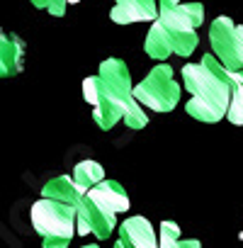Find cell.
Listing matches in <instances>:
<instances>
[{
	"label": "cell",
	"mask_w": 243,
	"mask_h": 248,
	"mask_svg": "<svg viewBox=\"0 0 243 248\" xmlns=\"http://www.w3.org/2000/svg\"><path fill=\"white\" fill-rule=\"evenodd\" d=\"M185 88L192 93L185 109L190 117L199 122H219L231 105L233 83L228 78V71L219 63L214 54H207L199 63H187L182 68Z\"/></svg>",
	"instance_id": "cell-1"
},
{
	"label": "cell",
	"mask_w": 243,
	"mask_h": 248,
	"mask_svg": "<svg viewBox=\"0 0 243 248\" xmlns=\"http://www.w3.org/2000/svg\"><path fill=\"white\" fill-rule=\"evenodd\" d=\"M83 97L88 105H92V119L97 127L112 129L137 102L134 88L129 83V68L119 59L102 61L100 73L83 80Z\"/></svg>",
	"instance_id": "cell-2"
},
{
	"label": "cell",
	"mask_w": 243,
	"mask_h": 248,
	"mask_svg": "<svg viewBox=\"0 0 243 248\" xmlns=\"http://www.w3.org/2000/svg\"><path fill=\"white\" fill-rule=\"evenodd\" d=\"M78 209L56 200H37L30 209V219L34 231L44 238V248H68L76 233Z\"/></svg>",
	"instance_id": "cell-3"
},
{
	"label": "cell",
	"mask_w": 243,
	"mask_h": 248,
	"mask_svg": "<svg viewBox=\"0 0 243 248\" xmlns=\"http://www.w3.org/2000/svg\"><path fill=\"white\" fill-rule=\"evenodd\" d=\"M134 100L141 107H149L153 112H170L180 100V85L173 80L170 66H156L137 88Z\"/></svg>",
	"instance_id": "cell-4"
},
{
	"label": "cell",
	"mask_w": 243,
	"mask_h": 248,
	"mask_svg": "<svg viewBox=\"0 0 243 248\" xmlns=\"http://www.w3.org/2000/svg\"><path fill=\"white\" fill-rule=\"evenodd\" d=\"M209 42L226 71H243V25H233L228 17H216L209 27Z\"/></svg>",
	"instance_id": "cell-5"
},
{
	"label": "cell",
	"mask_w": 243,
	"mask_h": 248,
	"mask_svg": "<svg viewBox=\"0 0 243 248\" xmlns=\"http://www.w3.org/2000/svg\"><path fill=\"white\" fill-rule=\"evenodd\" d=\"M197 46V34H173L168 32L158 20L153 22L146 42H144V49L149 56L153 59H166L170 54H178V56H190Z\"/></svg>",
	"instance_id": "cell-6"
},
{
	"label": "cell",
	"mask_w": 243,
	"mask_h": 248,
	"mask_svg": "<svg viewBox=\"0 0 243 248\" xmlns=\"http://www.w3.org/2000/svg\"><path fill=\"white\" fill-rule=\"evenodd\" d=\"M117 226V214L100 207L97 202H92L88 195L83 197L80 207H78V217H76V231L80 236L92 233L95 238H107Z\"/></svg>",
	"instance_id": "cell-7"
},
{
	"label": "cell",
	"mask_w": 243,
	"mask_h": 248,
	"mask_svg": "<svg viewBox=\"0 0 243 248\" xmlns=\"http://www.w3.org/2000/svg\"><path fill=\"white\" fill-rule=\"evenodd\" d=\"M158 22L173 34H195L204 22V8L199 3H180L175 8H161Z\"/></svg>",
	"instance_id": "cell-8"
},
{
	"label": "cell",
	"mask_w": 243,
	"mask_h": 248,
	"mask_svg": "<svg viewBox=\"0 0 243 248\" xmlns=\"http://www.w3.org/2000/svg\"><path fill=\"white\" fill-rule=\"evenodd\" d=\"M161 238L156 236L146 217H129L119 226V238L114 248H158Z\"/></svg>",
	"instance_id": "cell-9"
},
{
	"label": "cell",
	"mask_w": 243,
	"mask_h": 248,
	"mask_svg": "<svg viewBox=\"0 0 243 248\" xmlns=\"http://www.w3.org/2000/svg\"><path fill=\"white\" fill-rule=\"evenodd\" d=\"M146 20H158V8L153 0H117L112 8V22L117 25H132Z\"/></svg>",
	"instance_id": "cell-10"
},
{
	"label": "cell",
	"mask_w": 243,
	"mask_h": 248,
	"mask_svg": "<svg viewBox=\"0 0 243 248\" xmlns=\"http://www.w3.org/2000/svg\"><path fill=\"white\" fill-rule=\"evenodd\" d=\"M25 61V44L20 37L0 30V78L17 76Z\"/></svg>",
	"instance_id": "cell-11"
},
{
	"label": "cell",
	"mask_w": 243,
	"mask_h": 248,
	"mask_svg": "<svg viewBox=\"0 0 243 248\" xmlns=\"http://www.w3.org/2000/svg\"><path fill=\"white\" fill-rule=\"evenodd\" d=\"M92 202H97L100 207L109 209V212H127L129 209V197L124 192V187H122L117 180H102L97 187L88 190L85 192Z\"/></svg>",
	"instance_id": "cell-12"
},
{
	"label": "cell",
	"mask_w": 243,
	"mask_h": 248,
	"mask_svg": "<svg viewBox=\"0 0 243 248\" xmlns=\"http://www.w3.org/2000/svg\"><path fill=\"white\" fill-rule=\"evenodd\" d=\"M42 197L56 200V202H63V204H71V207L78 209L80 202H83V197H85V192L73 183L71 175H59V178H54V180H49V183L44 185Z\"/></svg>",
	"instance_id": "cell-13"
},
{
	"label": "cell",
	"mask_w": 243,
	"mask_h": 248,
	"mask_svg": "<svg viewBox=\"0 0 243 248\" xmlns=\"http://www.w3.org/2000/svg\"><path fill=\"white\" fill-rule=\"evenodd\" d=\"M73 183L83 190V192H88V190H92V187H97L102 180H105V170H102V166L100 163H95V161H80L76 168H73Z\"/></svg>",
	"instance_id": "cell-14"
},
{
	"label": "cell",
	"mask_w": 243,
	"mask_h": 248,
	"mask_svg": "<svg viewBox=\"0 0 243 248\" xmlns=\"http://www.w3.org/2000/svg\"><path fill=\"white\" fill-rule=\"evenodd\" d=\"M158 238H161L158 248H202L197 238H180V226L175 221H163Z\"/></svg>",
	"instance_id": "cell-15"
},
{
	"label": "cell",
	"mask_w": 243,
	"mask_h": 248,
	"mask_svg": "<svg viewBox=\"0 0 243 248\" xmlns=\"http://www.w3.org/2000/svg\"><path fill=\"white\" fill-rule=\"evenodd\" d=\"M231 124H243V88L233 83V93H231V105L226 112Z\"/></svg>",
	"instance_id": "cell-16"
},
{
	"label": "cell",
	"mask_w": 243,
	"mask_h": 248,
	"mask_svg": "<svg viewBox=\"0 0 243 248\" xmlns=\"http://www.w3.org/2000/svg\"><path fill=\"white\" fill-rule=\"evenodd\" d=\"M124 124H127L129 129H144L146 124H149V117H146V112H144V107H141L139 102H134V105L127 109Z\"/></svg>",
	"instance_id": "cell-17"
},
{
	"label": "cell",
	"mask_w": 243,
	"mask_h": 248,
	"mask_svg": "<svg viewBox=\"0 0 243 248\" xmlns=\"http://www.w3.org/2000/svg\"><path fill=\"white\" fill-rule=\"evenodd\" d=\"M68 3H80V0H32V5L39 8V10H46L49 15L54 17H61L66 13V5Z\"/></svg>",
	"instance_id": "cell-18"
},
{
	"label": "cell",
	"mask_w": 243,
	"mask_h": 248,
	"mask_svg": "<svg viewBox=\"0 0 243 248\" xmlns=\"http://www.w3.org/2000/svg\"><path fill=\"white\" fill-rule=\"evenodd\" d=\"M228 78H231V83H236V85L243 88V71H238V73H231L228 71Z\"/></svg>",
	"instance_id": "cell-19"
},
{
	"label": "cell",
	"mask_w": 243,
	"mask_h": 248,
	"mask_svg": "<svg viewBox=\"0 0 243 248\" xmlns=\"http://www.w3.org/2000/svg\"><path fill=\"white\" fill-rule=\"evenodd\" d=\"M180 3H182V0H161V8H175Z\"/></svg>",
	"instance_id": "cell-20"
},
{
	"label": "cell",
	"mask_w": 243,
	"mask_h": 248,
	"mask_svg": "<svg viewBox=\"0 0 243 248\" xmlns=\"http://www.w3.org/2000/svg\"><path fill=\"white\" fill-rule=\"evenodd\" d=\"M238 238H241V243H243V231H241V236H238Z\"/></svg>",
	"instance_id": "cell-21"
},
{
	"label": "cell",
	"mask_w": 243,
	"mask_h": 248,
	"mask_svg": "<svg viewBox=\"0 0 243 248\" xmlns=\"http://www.w3.org/2000/svg\"><path fill=\"white\" fill-rule=\"evenodd\" d=\"M83 248H97V246H83Z\"/></svg>",
	"instance_id": "cell-22"
}]
</instances>
